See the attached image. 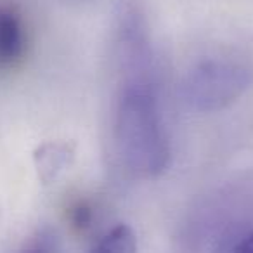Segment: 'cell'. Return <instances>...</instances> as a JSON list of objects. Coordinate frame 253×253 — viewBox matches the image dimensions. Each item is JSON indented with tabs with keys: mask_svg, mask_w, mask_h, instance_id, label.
<instances>
[{
	"mask_svg": "<svg viewBox=\"0 0 253 253\" xmlns=\"http://www.w3.org/2000/svg\"><path fill=\"white\" fill-rule=\"evenodd\" d=\"M111 144L118 169L130 179H155L167 169L170 144L160 109L156 66L146 18L125 4L113 30Z\"/></svg>",
	"mask_w": 253,
	"mask_h": 253,
	"instance_id": "obj_1",
	"label": "cell"
},
{
	"mask_svg": "<svg viewBox=\"0 0 253 253\" xmlns=\"http://www.w3.org/2000/svg\"><path fill=\"white\" fill-rule=\"evenodd\" d=\"M252 82V68L241 61L232 57H208L186 73L182 97L196 111H218L238 101Z\"/></svg>",
	"mask_w": 253,
	"mask_h": 253,
	"instance_id": "obj_2",
	"label": "cell"
},
{
	"mask_svg": "<svg viewBox=\"0 0 253 253\" xmlns=\"http://www.w3.org/2000/svg\"><path fill=\"white\" fill-rule=\"evenodd\" d=\"M30 50V30L25 14L12 2H0V71L21 66Z\"/></svg>",
	"mask_w": 253,
	"mask_h": 253,
	"instance_id": "obj_3",
	"label": "cell"
},
{
	"mask_svg": "<svg viewBox=\"0 0 253 253\" xmlns=\"http://www.w3.org/2000/svg\"><path fill=\"white\" fill-rule=\"evenodd\" d=\"M88 253H137V239L128 225H116L106 232Z\"/></svg>",
	"mask_w": 253,
	"mask_h": 253,
	"instance_id": "obj_4",
	"label": "cell"
},
{
	"mask_svg": "<svg viewBox=\"0 0 253 253\" xmlns=\"http://www.w3.org/2000/svg\"><path fill=\"white\" fill-rule=\"evenodd\" d=\"M56 236L50 231H40L35 234L19 253H56Z\"/></svg>",
	"mask_w": 253,
	"mask_h": 253,
	"instance_id": "obj_5",
	"label": "cell"
},
{
	"mask_svg": "<svg viewBox=\"0 0 253 253\" xmlns=\"http://www.w3.org/2000/svg\"><path fill=\"white\" fill-rule=\"evenodd\" d=\"M70 222L77 231H87L92 224V208L87 201H77L70 208Z\"/></svg>",
	"mask_w": 253,
	"mask_h": 253,
	"instance_id": "obj_6",
	"label": "cell"
},
{
	"mask_svg": "<svg viewBox=\"0 0 253 253\" xmlns=\"http://www.w3.org/2000/svg\"><path fill=\"white\" fill-rule=\"evenodd\" d=\"M234 253H253V232L239 243Z\"/></svg>",
	"mask_w": 253,
	"mask_h": 253,
	"instance_id": "obj_7",
	"label": "cell"
}]
</instances>
